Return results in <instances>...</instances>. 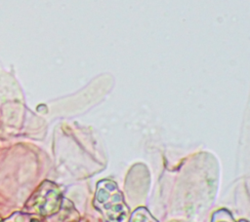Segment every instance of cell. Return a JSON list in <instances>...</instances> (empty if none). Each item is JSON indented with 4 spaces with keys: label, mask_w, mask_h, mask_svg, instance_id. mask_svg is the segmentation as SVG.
Listing matches in <instances>:
<instances>
[{
    "label": "cell",
    "mask_w": 250,
    "mask_h": 222,
    "mask_svg": "<svg viewBox=\"0 0 250 222\" xmlns=\"http://www.w3.org/2000/svg\"><path fill=\"white\" fill-rule=\"evenodd\" d=\"M95 204L109 222H125L127 219L128 208L122 194L112 181L104 180L99 183Z\"/></svg>",
    "instance_id": "1"
},
{
    "label": "cell",
    "mask_w": 250,
    "mask_h": 222,
    "mask_svg": "<svg viewBox=\"0 0 250 222\" xmlns=\"http://www.w3.org/2000/svg\"><path fill=\"white\" fill-rule=\"evenodd\" d=\"M131 222H155V220L150 216L146 209L139 208L132 215Z\"/></svg>",
    "instance_id": "2"
},
{
    "label": "cell",
    "mask_w": 250,
    "mask_h": 222,
    "mask_svg": "<svg viewBox=\"0 0 250 222\" xmlns=\"http://www.w3.org/2000/svg\"><path fill=\"white\" fill-rule=\"evenodd\" d=\"M4 222H42L39 218L25 213H15L12 217Z\"/></svg>",
    "instance_id": "3"
}]
</instances>
